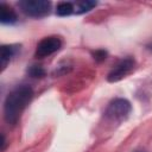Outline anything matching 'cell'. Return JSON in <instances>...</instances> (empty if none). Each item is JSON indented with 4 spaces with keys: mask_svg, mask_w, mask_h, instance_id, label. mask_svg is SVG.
I'll return each mask as SVG.
<instances>
[{
    "mask_svg": "<svg viewBox=\"0 0 152 152\" xmlns=\"http://www.w3.org/2000/svg\"><path fill=\"white\" fill-rule=\"evenodd\" d=\"M94 59L95 61H97V62H101V61H103V59H106V56H107V52L106 51H103V50H96L95 52H94Z\"/></svg>",
    "mask_w": 152,
    "mask_h": 152,
    "instance_id": "8fae6325",
    "label": "cell"
},
{
    "mask_svg": "<svg viewBox=\"0 0 152 152\" xmlns=\"http://www.w3.org/2000/svg\"><path fill=\"white\" fill-rule=\"evenodd\" d=\"M135 65V62L133 58L131 57H127L122 61H120L109 72H108V76H107V80L108 82H118L120 80H122L124 77H126L134 68Z\"/></svg>",
    "mask_w": 152,
    "mask_h": 152,
    "instance_id": "5b68a950",
    "label": "cell"
},
{
    "mask_svg": "<svg viewBox=\"0 0 152 152\" xmlns=\"http://www.w3.org/2000/svg\"><path fill=\"white\" fill-rule=\"evenodd\" d=\"M95 6H96V2H95V1H89V0L80 1V2L76 4V10H75V12H76L77 14H82V13H86V12L93 10Z\"/></svg>",
    "mask_w": 152,
    "mask_h": 152,
    "instance_id": "9c48e42d",
    "label": "cell"
},
{
    "mask_svg": "<svg viewBox=\"0 0 152 152\" xmlns=\"http://www.w3.org/2000/svg\"><path fill=\"white\" fill-rule=\"evenodd\" d=\"M75 11V7L71 2H59L56 7V13L61 17H65V15H70L72 12Z\"/></svg>",
    "mask_w": 152,
    "mask_h": 152,
    "instance_id": "ba28073f",
    "label": "cell"
},
{
    "mask_svg": "<svg viewBox=\"0 0 152 152\" xmlns=\"http://www.w3.org/2000/svg\"><path fill=\"white\" fill-rule=\"evenodd\" d=\"M0 10H1V15H0V20L2 24H13L17 21V14L15 12L7 6L6 4H0Z\"/></svg>",
    "mask_w": 152,
    "mask_h": 152,
    "instance_id": "52a82bcc",
    "label": "cell"
},
{
    "mask_svg": "<svg viewBox=\"0 0 152 152\" xmlns=\"http://www.w3.org/2000/svg\"><path fill=\"white\" fill-rule=\"evenodd\" d=\"M5 145H6V140H5L4 134H1V151L5 150Z\"/></svg>",
    "mask_w": 152,
    "mask_h": 152,
    "instance_id": "7c38bea8",
    "label": "cell"
},
{
    "mask_svg": "<svg viewBox=\"0 0 152 152\" xmlns=\"http://www.w3.org/2000/svg\"><path fill=\"white\" fill-rule=\"evenodd\" d=\"M61 46H62V40L59 37H57V36L45 37L38 43L34 55L37 58H44V57H48V56L55 53L56 51H58L61 49Z\"/></svg>",
    "mask_w": 152,
    "mask_h": 152,
    "instance_id": "277c9868",
    "label": "cell"
},
{
    "mask_svg": "<svg viewBox=\"0 0 152 152\" xmlns=\"http://www.w3.org/2000/svg\"><path fill=\"white\" fill-rule=\"evenodd\" d=\"M131 109H132V106H131L128 100L122 99V97H118V99H114L108 104V107L104 112V116L109 121L121 122L122 120H125L129 115Z\"/></svg>",
    "mask_w": 152,
    "mask_h": 152,
    "instance_id": "7a4b0ae2",
    "label": "cell"
},
{
    "mask_svg": "<svg viewBox=\"0 0 152 152\" xmlns=\"http://www.w3.org/2000/svg\"><path fill=\"white\" fill-rule=\"evenodd\" d=\"M27 72H28V75L31 77H34V78H38V77L40 78V77L45 76V70L40 65H32V66H30Z\"/></svg>",
    "mask_w": 152,
    "mask_h": 152,
    "instance_id": "30bf717a",
    "label": "cell"
},
{
    "mask_svg": "<svg viewBox=\"0 0 152 152\" xmlns=\"http://www.w3.org/2000/svg\"><path fill=\"white\" fill-rule=\"evenodd\" d=\"M21 12L32 18H43L49 14L51 4L45 0H23L18 2Z\"/></svg>",
    "mask_w": 152,
    "mask_h": 152,
    "instance_id": "3957f363",
    "label": "cell"
},
{
    "mask_svg": "<svg viewBox=\"0 0 152 152\" xmlns=\"http://www.w3.org/2000/svg\"><path fill=\"white\" fill-rule=\"evenodd\" d=\"M33 97V90L27 84H21L12 89L4 102V118L7 124L14 125L28 106Z\"/></svg>",
    "mask_w": 152,
    "mask_h": 152,
    "instance_id": "6da1fadb",
    "label": "cell"
},
{
    "mask_svg": "<svg viewBox=\"0 0 152 152\" xmlns=\"http://www.w3.org/2000/svg\"><path fill=\"white\" fill-rule=\"evenodd\" d=\"M17 50H18V46H15V45H2L1 46V51H0L1 70H4L7 66V64L12 59V57L15 55Z\"/></svg>",
    "mask_w": 152,
    "mask_h": 152,
    "instance_id": "8992f818",
    "label": "cell"
}]
</instances>
